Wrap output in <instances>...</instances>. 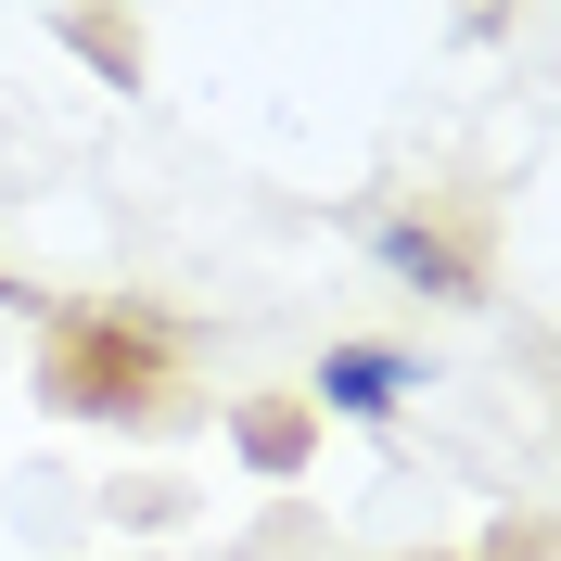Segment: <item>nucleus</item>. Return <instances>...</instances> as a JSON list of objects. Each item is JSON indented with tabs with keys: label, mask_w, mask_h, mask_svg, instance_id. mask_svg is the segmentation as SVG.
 Returning <instances> with one entry per match:
<instances>
[{
	"label": "nucleus",
	"mask_w": 561,
	"mask_h": 561,
	"mask_svg": "<svg viewBox=\"0 0 561 561\" xmlns=\"http://www.w3.org/2000/svg\"><path fill=\"white\" fill-rule=\"evenodd\" d=\"M370 255H383L396 280H421V294H485L472 243H459V230H434V217H383V230H370Z\"/></svg>",
	"instance_id": "obj_2"
},
{
	"label": "nucleus",
	"mask_w": 561,
	"mask_h": 561,
	"mask_svg": "<svg viewBox=\"0 0 561 561\" xmlns=\"http://www.w3.org/2000/svg\"><path fill=\"white\" fill-rule=\"evenodd\" d=\"M0 294H13V280H0Z\"/></svg>",
	"instance_id": "obj_3"
},
{
	"label": "nucleus",
	"mask_w": 561,
	"mask_h": 561,
	"mask_svg": "<svg viewBox=\"0 0 561 561\" xmlns=\"http://www.w3.org/2000/svg\"><path fill=\"white\" fill-rule=\"evenodd\" d=\"M319 409H332V421H396V409H409V396H421V357L409 345H319Z\"/></svg>",
	"instance_id": "obj_1"
}]
</instances>
